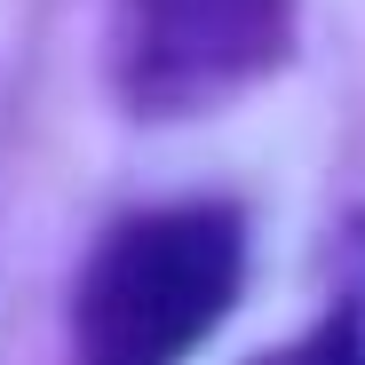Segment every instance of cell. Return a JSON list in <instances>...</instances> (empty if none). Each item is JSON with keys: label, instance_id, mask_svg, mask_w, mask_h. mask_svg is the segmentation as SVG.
Here are the masks:
<instances>
[{"label": "cell", "instance_id": "cell-2", "mask_svg": "<svg viewBox=\"0 0 365 365\" xmlns=\"http://www.w3.org/2000/svg\"><path fill=\"white\" fill-rule=\"evenodd\" d=\"M286 48V0H111V88L128 111H199Z\"/></svg>", "mask_w": 365, "mask_h": 365}, {"label": "cell", "instance_id": "cell-1", "mask_svg": "<svg viewBox=\"0 0 365 365\" xmlns=\"http://www.w3.org/2000/svg\"><path fill=\"white\" fill-rule=\"evenodd\" d=\"M247 222L238 207L191 199L128 215L80 270L72 365H182L238 302Z\"/></svg>", "mask_w": 365, "mask_h": 365}, {"label": "cell", "instance_id": "cell-3", "mask_svg": "<svg viewBox=\"0 0 365 365\" xmlns=\"http://www.w3.org/2000/svg\"><path fill=\"white\" fill-rule=\"evenodd\" d=\"M262 365H365V326H357V310H334L326 326H310L302 341L270 349Z\"/></svg>", "mask_w": 365, "mask_h": 365}]
</instances>
